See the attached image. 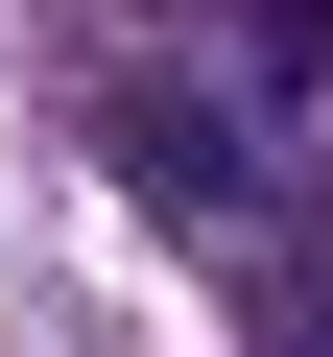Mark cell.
<instances>
[{
    "label": "cell",
    "mask_w": 333,
    "mask_h": 357,
    "mask_svg": "<svg viewBox=\"0 0 333 357\" xmlns=\"http://www.w3.org/2000/svg\"><path fill=\"white\" fill-rule=\"evenodd\" d=\"M95 143H119V191H143V215H191V238H262V215H286V191H262V119H238V96H191L166 48H119Z\"/></svg>",
    "instance_id": "1"
},
{
    "label": "cell",
    "mask_w": 333,
    "mask_h": 357,
    "mask_svg": "<svg viewBox=\"0 0 333 357\" xmlns=\"http://www.w3.org/2000/svg\"><path fill=\"white\" fill-rule=\"evenodd\" d=\"M238 333H262V357H333V238L262 215V238H238Z\"/></svg>",
    "instance_id": "2"
}]
</instances>
